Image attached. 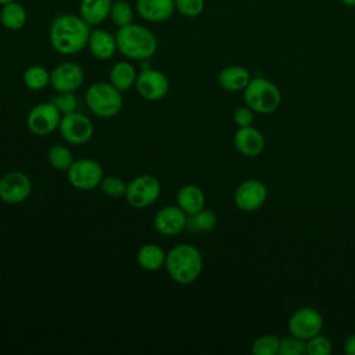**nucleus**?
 <instances>
[{"label":"nucleus","mask_w":355,"mask_h":355,"mask_svg":"<svg viewBox=\"0 0 355 355\" xmlns=\"http://www.w3.org/2000/svg\"><path fill=\"white\" fill-rule=\"evenodd\" d=\"M90 25L78 14L62 12L53 18L49 28L51 47L62 55H73L87 46Z\"/></svg>","instance_id":"nucleus-1"},{"label":"nucleus","mask_w":355,"mask_h":355,"mask_svg":"<svg viewBox=\"0 0 355 355\" xmlns=\"http://www.w3.org/2000/svg\"><path fill=\"white\" fill-rule=\"evenodd\" d=\"M164 268L171 280L186 286L200 277L204 268V258L196 245L189 243L176 244L166 252Z\"/></svg>","instance_id":"nucleus-2"},{"label":"nucleus","mask_w":355,"mask_h":355,"mask_svg":"<svg viewBox=\"0 0 355 355\" xmlns=\"http://www.w3.org/2000/svg\"><path fill=\"white\" fill-rule=\"evenodd\" d=\"M115 39L118 51L128 60L147 61L158 47L155 35L147 26L135 22L118 28Z\"/></svg>","instance_id":"nucleus-3"},{"label":"nucleus","mask_w":355,"mask_h":355,"mask_svg":"<svg viewBox=\"0 0 355 355\" xmlns=\"http://www.w3.org/2000/svg\"><path fill=\"white\" fill-rule=\"evenodd\" d=\"M243 97L245 105L255 114H272L282 103V93L277 85L262 76L251 78L243 90Z\"/></svg>","instance_id":"nucleus-4"},{"label":"nucleus","mask_w":355,"mask_h":355,"mask_svg":"<svg viewBox=\"0 0 355 355\" xmlns=\"http://www.w3.org/2000/svg\"><path fill=\"white\" fill-rule=\"evenodd\" d=\"M85 101L96 116L112 118L118 115L123 105L122 92L115 89L110 82H94L85 93Z\"/></svg>","instance_id":"nucleus-5"},{"label":"nucleus","mask_w":355,"mask_h":355,"mask_svg":"<svg viewBox=\"0 0 355 355\" xmlns=\"http://www.w3.org/2000/svg\"><path fill=\"white\" fill-rule=\"evenodd\" d=\"M161 196V183L151 175H139L126 184L125 198L133 208H147Z\"/></svg>","instance_id":"nucleus-6"},{"label":"nucleus","mask_w":355,"mask_h":355,"mask_svg":"<svg viewBox=\"0 0 355 355\" xmlns=\"http://www.w3.org/2000/svg\"><path fill=\"white\" fill-rule=\"evenodd\" d=\"M104 171L100 162L92 158L75 159L67 171V179L72 187L80 191H89L100 186Z\"/></svg>","instance_id":"nucleus-7"},{"label":"nucleus","mask_w":355,"mask_h":355,"mask_svg":"<svg viewBox=\"0 0 355 355\" xmlns=\"http://www.w3.org/2000/svg\"><path fill=\"white\" fill-rule=\"evenodd\" d=\"M287 327L291 336H295L304 341L322 333L323 316L322 313L311 306L295 309L288 318Z\"/></svg>","instance_id":"nucleus-8"},{"label":"nucleus","mask_w":355,"mask_h":355,"mask_svg":"<svg viewBox=\"0 0 355 355\" xmlns=\"http://www.w3.org/2000/svg\"><path fill=\"white\" fill-rule=\"evenodd\" d=\"M61 116L51 101L39 103L28 112L26 126L35 136H47L58 129Z\"/></svg>","instance_id":"nucleus-9"},{"label":"nucleus","mask_w":355,"mask_h":355,"mask_svg":"<svg viewBox=\"0 0 355 355\" xmlns=\"http://www.w3.org/2000/svg\"><path fill=\"white\" fill-rule=\"evenodd\" d=\"M58 132L67 143L80 146L87 143L92 139L94 126H93V122L86 115L78 111H73L71 114L61 116Z\"/></svg>","instance_id":"nucleus-10"},{"label":"nucleus","mask_w":355,"mask_h":355,"mask_svg":"<svg viewBox=\"0 0 355 355\" xmlns=\"http://www.w3.org/2000/svg\"><path fill=\"white\" fill-rule=\"evenodd\" d=\"M233 200L243 212H255L263 207L268 200V187L258 179L243 180L234 190Z\"/></svg>","instance_id":"nucleus-11"},{"label":"nucleus","mask_w":355,"mask_h":355,"mask_svg":"<svg viewBox=\"0 0 355 355\" xmlns=\"http://www.w3.org/2000/svg\"><path fill=\"white\" fill-rule=\"evenodd\" d=\"M135 87L144 100L159 101L169 92V80L164 72L151 67H144L137 73Z\"/></svg>","instance_id":"nucleus-12"},{"label":"nucleus","mask_w":355,"mask_h":355,"mask_svg":"<svg viewBox=\"0 0 355 355\" xmlns=\"http://www.w3.org/2000/svg\"><path fill=\"white\" fill-rule=\"evenodd\" d=\"M32 182L29 176L19 171L7 172L0 178V200L6 204H21L29 198Z\"/></svg>","instance_id":"nucleus-13"},{"label":"nucleus","mask_w":355,"mask_h":355,"mask_svg":"<svg viewBox=\"0 0 355 355\" xmlns=\"http://www.w3.org/2000/svg\"><path fill=\"white\" fill-rule=\"evenodd\" d=\"M85 80V72L82 67L72 61L57 64L50 71V85L60 92H76Z\"/></svg>","instance_id":"nucleus-14"},{"label":"nucleus","mask_w":355,"mask_h":355,"mask_svg":"<svg viewBox=\"0 0 355 355\" xmlns=\"http://www.w3.org/2000/svg\"><path fill=\"white\" fill-rule=\"evenodd\" d=\"M153 226L162 236H176L187 226V214L179 205H165L154 215Z\"/></svg>","instance_id":"nucleus-15"},{"label":"nucleus","mask_w":355,"mask_h":355,"mask_svg":"<svg viewBox=\"0 0 355 355\" xmlns=\"http://www.w3.org/2000/svg\"><path fill=\"white\" fill-rule=\"evenodd\" d=\"M233 143L236 150L247 158L258 157L265 148V137L262 132L252 125L239 128L234 133Z\"/></svg>","instance_id":"nucleus-16"},{"label":"nucleus","mask_w":355,"mask_h":355,"mask_svg":"<svg viewBox=\"0 0 355 355\" xmlns=\"http://www.w3.org/2000/svg\"><path fill=\"white\" fill-rule=\"evenodd\" d=\"M136 11L144 21L165 22L176 11L175 0H136Z\"/></svg>","instance_id":"nucleus-17"},{"label":"nucleus","mask_w":355,"mask_h":355,"mask_svg":"<svg viewBox=\"0 0 355 355\" xmlns=\"http://www.w3.org/2000/svg\"><path fill=\"white\" fill-rule=\"evenodd\" d=\"M86 47L89 49L90 54L100 61L111 60L118 51L115 35L101 28L90 31Z\"/></svg>","instance_id":"nucleus-18"},{"label":"nucleus","mask_w":355,"mask_h":355,"mask_svg":"<svg viewBox=\"0 0 355 355\" xmlns=\"http://www.w3.org/2000/svg\"><path fill=\"white\" fill-rule=\"evenodd\" d=\"M251 80L250 71L241 65H229L218 75V85L225 92H241Z\"/></svg>","instance_id":"nucleus-19"},{"label":"nucleus","mask_w":355,"mask_h":355,"mask_svg":"<svg viewBox=\"0 0 355 355\" xmlns=\"http://www.w3.org/2000/svg\"><path fill=\"white\" fill-rule=\"evenodd\" d=\"M176 205L186 214L194 215L205 207V194L197 184H184L176 193Z\"/></svg>","instance_id":"nucleus-20"},{"label":"nucleus","mask_w":355,"mask_h":355,"mask_svg":"<svg viewBox=\"0 0 355 355\" xmlns=\"http://www.w3.org/2000/svg\"><path fill=\"white\" fill-rule=\"evenodd\" d=\"M112 0H80L79 15L90 25L96 26L110 18Z\"/></svg>","instance_id":"nucleus-21"},{"label":"nucleus","mask_w":355,"mask_h":355,"mask_svg":"<svg viewBox=\"0 0 355 355\" xmlns=\"http://www.w3.org/2000/svg\"><path fill=\"white\" fill-rule=\"evenodd\" d=\"M166 252L155 243L143 244L136 252L137 265L147 272L159 270L165 265Z\"/></svg>","instance_id":"nucleus-22"},{"label":"nucleus","mask_w":355,"mask_h":355,"mask_svg":"<svg viewBox=\"0 0 355 355\" xmlns=\"http://www.w3.org/2000/svg\"><path fill=\"white\" fill-rule=\"evenodd\" d=\"M26 8L17 0L6 3L0 8V24L8 31H19L26 25Z\"/></svg>","instance_id":"nucleus-23"},{"label":"nucleus","mask_w":355,"mask_h":355,"mask_svg":"<svg viewBox=\"0 0 355 355\" xmlns=\"http://www.w3.org/2000/svg\"><path fill=\"white\" fill-rule=\"evenodd\" d=\"M136 78L137 71L129 61H118L110 69V83L122 93L135 86Z\"/></svg>","instance_id":"nucleus-24"},{"label":"nucleus","mask_w":355,"mask_h":355,"mask_svg":"<svg viewBox=\"0 0 355 355\" xmlns=\"http://www.w3.org/2000/svg\"><path fill=\"white\" fill-rule=\"evenodd\" d=\"M22 82L32 92L43 90L50 85V72L42 65H31L24 71Z\"/></svg>","instance_id":"nucleus-25"},{"label":"nucleus","mask_w":355,"mask_h":355,"mask_svg":"<svg viewBox=\"0 0 355 355\" xmlns=\"http://www.w3.org/2000/svg\"><path fill=\"white\" fill-rule=\"evenodd\" d=\"M47 161L50 166H53L55 171L67 172L75 159H73L72 151L67 146L54 144L47 151Z\"/></svg>","instance_id":"nucleus-26"},{"label":"nucleus","mask_w":355,"mask_h":355,"mask_svg":"<svg viewBox=\"0 0 355 355\" xmlns=\"http://www.w3.org/2000/svg\"><path fill=\"white\" fill-rule=\"evenodd\" d=\"M135 11L130 3L126 0H114L111 4V11H110V19L112 21L114 25L118 28L129 25L133 22Z\"/></svg>","instance_id":"nucleus-27"},{"label":"nucleus","mask_w":355,"mask_h":355,"mask_svg":"<svg viewBox=\"0 0 355 355\" xmlns=\"http://www.w3.org/2000/svg\"><path fill=\"white\" fill-rule=\"evenodd\" d=\"M216 215L211 209H201L194 215L187 216V226L194 232H209L216 226Z\"/></svg>","instance_id":"nucleus-28"},{"label":"nucleus","mask_w":355,"mask_h":355,"mask_svg":"<svg viewBox=\"0 0 355 355\" xmlns=\"http://www.w3.org/2000/svg\"><path fill=\"white\" fill-rule=\"evenodd\" d=\"M280 338L275 334H263L254 340L251 352L254 355H279Z\"/></svg>","instance_id":"nucleus-29"},{"label":"nucleus","mask_w":355,"mask_h":355,"mask_svg":"<svg viewBox=\"0 0 355 355\" xmlns=\"http://www.w3.org/2000/svg\"><path fill=\"white\" fill-rule=\"evenodd\" d=\"M126 184L123 179H121L119 176L115 175H108L104 176L100 182V189L101 191L112 198H118V197H125V191H126Z\"/></svg>","instance_id":"nucleus-30"},{"label":"nucleus","mask_w":355,"mask_h":355,"mask_svg":"<svg viewBox=\"0 0 355 355\" xmlns=\"http://www.w3.org/2000/svg\"><path fill=\"white\" fill-rule=\"evenodd\" d=\"M279 355H306V344L304 340L290 334L280 338Z\"/></svg>","instance_id":"nucleus-31"},{"label":"nucleus","mask_w":355,"mask_h":355,"mask_svg":"<svg viewBox=\"0 0 355 355\" xmlns=\"http://www.w3.org/2000/svg\"><path fill=\"white\" fill-rule=\"evenodd\" d=\"M205 8V0H175V10L186 18H197Z\"/></svg>","instance_id":"nucleus-32"},{"label":"nucleus","mask_w":355,"mask_h":355,"mask_svg":"<svg viewBox=\"0 0 355 355\" xmlns=\"http://www.w3.org/2000/svg\"><path fill=\"white\" fill-rule=\"evenodd\" d=\"M51 103L55 105L61 115L71 114L78 108V100L73 92H60L53 97Z\"/></svg>","instance_id":"nucleus-33"},{"label":"nucleus","mask_w":355,"mask_h":355,"mask_svg":"<svg viewBox=\"0 0 355 355\" xmlns=\"http://www.w3.org/2000/svg\"><path fill=\"white\" fill-rule=\"evenodd\" d=\"M306 355H329L331 352V343L320 333L305 341Z\"/></svg>","instance_id":"nucleus-34"},{"label":"nucleus","mask_w":355,"mask_h":355,"mask_svg":"<svg viewBox=\"0 0 355 355\" xmlns=\"http://www.w3.org/2000/svg\"><path fill=\"white\" fill-rule=\"evenodd\" d=\"M255 118V112L248 107V105H243L239 107L234 114H233V121L239 128H244V126H251Z\"/></svg>","instance_id":"nucleus-35"},{"label":"nucleus","mask_w":355,"mask_h":355,"mask_svg":"<svg viewBox=\"0 0 355 355\" xmlns=\"http://www.w3.org/2000/svg\"><path fill=\"white\" fill-rule=\"evenodd\" d=\"M343 349L347 355H355V333L347 336L343 344Z\"/></svg>","instance_id":"nucleus-36"},{"label":"nucleus","mask_w":355,"mask_h":355,"mask_svg":"<svg viewBox=\"0 0 355 355\" xmlns=\"http://www.w3.org/2000/svg\"><path fill=\"white\" fill-rule=\"evenodd\" d=\"M341 3L347 7H355V0H341Z\"/></svg>","instance_id":"nucleus-37"},{"label":"nucleus","mask_w":355,"mask_h":355,"mask_svg":"<svg viewBox=\"0 0 355 355\" xmlns=\"http://www.w3.org/2000/svg\"><path fill=\"white\" fill-rule=\"evenodd\" d=\"M10 1H14V0H0V6H3L6 3H10Z\"/></svg>","instance_id":"nucleus-38"}]
</instances>
